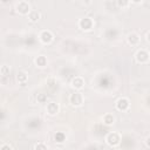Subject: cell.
I'll list each match as a JSON object with an SVG mask.
<instances>
[{
    "label": "cell",
    "instance_id": "18",
    "mask_svg": "<svg viewBox=\"0 0 150 150\" xmlns=\"http://www.w3.org/2000/svg\"><path fill=\"white\" fill-rule=\"evenodd\" d=\"M36 100H38L39 103H46L47 102V95L43 94V93H40V94H38Z\"/></svg>",
    "mask_w": 150,
    "mask_h": 150
},
{
    "label": "cell",
    "instance_id": "8",
    "mask_svg": "<svg viewBox=\"0 0 150 150\" xmlns=\"http://www.w3.org/2000/svg\"><path fill=\"white\" fill-rule=\"evenodd\" d=\"M46 111H47V114L49 116H55L60 111V104L56 103V102H49V103H47Z\"/></svg>",
    "mask_w": 150,
    "mask_h": 150
},
{
    "label": "cell",
    "instance_id": "22",
    "mask_svg": "<svg viewBox=\"0 0 150 150\" xmlns=\"http://www.w3.org/2000/svg\"><path fill=\"white\" fill-rule=\"evenodd\" d=\"M145 39H146V41L150 43V30L146 33V35H145Z\"/></svg>",
    "mask_w": 150,
    "mask_h": 150
},
{
    "label": "cell",
    "instance_id": "21",
    "mask_svg": "<svg viewBox=\"0 0 150 150\" xmlns=\"http://www.w3.org/2000/svg\"><path fill=\"white\" fill-rule=\"evenodd\" d=\"M145 145H146L148 148H150V136H148V137L145 138Z\"/></svg>",
    "mask_w": 150,
    "mask_h": 150
},
{
    "label": "cell",
    "instance_id": "10",
    "mask_svg": "<svg viewBox=\"0 0 150 150\" xmlns=\"http://www.w3.org/2000/svg\"><path fill=\"white\" fill-rule=\"evenodd\" d=\"M139 41H141V36L135 32H131L127 35V42L130 46H137L139 43Z\"/></svg>",
    "mask_w": 150,
    "mask_h": 150
},
{
    "label": "cell",
    "instance_id": "15",
    "mask_svg": "<svg viewBox=\"0 0 150 150\" xmlns=\"http://www.w3.org/2000/svg\"><path fill=\"white\" fill-rule=\"evenodd\" d=\"M66 138H67V136H66V134L62 132V131H57V132L54 135V141H55L56 143H59V144H62V143L66 141Z\"/></svg>",
    "mask_w": 150,
    "mask_h": 150
},
{
    "label": "cell",
    "instance_id": "11",
    "mask_svg": "<svg viewBox=\"0 0 150 150\" xmlns=\"http://www.w3.org/2000/svg\"><path fill=\"white\" fill-rule=\"evenodd\" d=\"M34 64L38 68H45L48 64V60H47V57L45 55H38L34 59Z\"/></svg>",
    "mask_w": 150,
    "mask_h": 150
},
{
    "label": "cell",
    "instance_id": "19",
    "mask_svg": "<svg viewBox=\"0 0 150 150\" xmlns=\"http://www.w3.org/2000/svg\"><path fill=\"white\" fill-rule=\"evenodd\" d=\"M130 4H131L130 1H125V0H122V1H121V0H118V1L116 2V5H117L120 8H127Z\"/></svg>",
    "mask_w": 150,
    "mask_h": 150
},
{
    "label": "cell",
    "instance_id": "1",
    "mask_svg": "<svg viewBox=\"0 0 150 150\" xmlns=\"http://www.w3.org/2000/svg\"><path fill=\"white\" fill-rule=\"evenodd\" d=\"M94 25H95L94 20H93L91 18H89V16L81 18V19L79 20V22H77L79 28H80L81 30H83V32H89V30H91V29L94 28Z\"/></svg>",
    "mask_w": 150,
    "mask_h": 150
},
{
    "label": "cell",
    "instance_id": "9",
    "mask_svg": "<svg viewBox=\"0 0 150 150\" xmlns=\"http://www.w3.org/2000/svg\"><path fill=\"white\" fill-rule=\"evenodd\" d=\"M70 86H71V88L75 89L76 91L81 90V89L84 87V79L81 77V76H75V77L71 80Z\"/></svg>",
    "mask_w": 150,
    "mask_h": 150
},
{
    "label": "cell",
    "instance_id": "5",
    "mask_svg": "<svg viewBox=\"0 0 150 150\" xmlns=\"http://www.w3.org/2000/svg\"><path fill=\"white\" fill-rule=\"evenodd\" d=\"M39 40L43 45H50L54 40V34L49 29H43L39 34Z\"/></svg>",
    "mask_w": 150,
    "mask_h": 150
},
{
    "label": "cell",
    "instance_id": "13",
    "mask_svg": "<svg viewBox=\"0 0 150 150\" xmlns=\"http://www.w3.org/2000/svg\"><path fill=\"white\" fill-rule=\"evenodd\" d=\"M102 122H103V124H105V125H112L114 123H115V116L112 115V114H110V112H107V114H104L103 115V117H102Z\"/></svg>",
    "mask_w": 150,
    "mask_h": 150
},
{
    "label": "cell",
    "instance_id": "3",
    "mask_svg": "<svg viewBox=\"0 0 150 150\" xmlns=\"http://www.w3.org/2000/svg\"><path fill=\"white\" fill-rule=\"evenodd\" d=\"M105 143L111 146V148H115V146H118L120 143H121V135L116 131H111L109 134H107L105 136Z\"/></svg>",
    "mask_w": 150,
    "mask_h": 150
},
{
    "label": "cell",
    "instance_id": "12",
    "mask_svg": "<svg viewBox=\"0 0 150 150\" xmlns=\"http://www.w3.org/2000/svg\"><path fill=\"white\" fill-rule=\"evenodd\" d=\"M27 16H28V20H29L30 22L35 23V22H38V21L41 19V13H40L39 11H36V9H32Z\"/></svg>",
    "mask_w": 150,
    "mask_h": 150
},
{
    "label": "cell",
    "instance_id": "16",
    "mask_svg": "<svg viewBox=\"0 0 150 150\" xmlns=\"http://www.w3.org/2000/svg\"><path fill=\"white\" fill-rule=\"evenodd\" d=\"M9 66H7V64H2L1 66V68H0V74H1V76H7V75H9Z\"/></svg>",
    "mask_w": 150,
    "mask_h": 150
},
{
    "label": "cell",
    "instance_id": "14",
    "mask_svg": "<svg viewBox=\"0 0 150 150\" xmlns=\"http://www.w3.org/2000/svg\"><path fill=\"white\" fill-rule=\"evenodd\" d=\"M15 77H16V81H18L20 84H25V83L28 81V74H27L26 71H23V70L18 71Z\"/></svg>",
    "mask_w": 150,
    "mask_h": 150
},
{
    "label": "cell",
    "instance_id": "17",
    "mask_svg": "<svg viewBox=\"0 0 150 150\" xmlns=\"http://www.w3.org/2000/svg\"><path fill=\"white\" fill-rule=\"evenodd\" d=\"M34 150H48V146L43 142H39L34 145Z\"/></svg>",
    "mask_w": 150,
    "mask_h": 150
},
{
    "label": "cell",
    "instance_id": "7",
    "mask_svg": "<svg viewBox=\"0 0 150 150\" xmlns=\"http://www.w3.org/2000/svg\"><path fill=\"white\" fill-rule=\"evenodd\" d=\"M115 107L118 111H128L129 108H130V100L127 98V97H120L116 101Z\"/></svg>",
    "mask_w": 150,
    "mask_h": 150
},
{
    "label": "cell",
    "instance_id": "2",
    "mask_svg": "<svg viewBox=\"0 0 150 150\" xmlns=\"http://www.w3.org/2000/svg\"><path fill=\"white\" fill-rule=\"evenodd\" d=\"M68 101H69V103H70L71 107L77 108V107H81V105L83 104L84 97H83V94H82V93H80V91H74L73 94L69 95Z\"/></svg>",
    "mask_w": 150,
    "mask_h": 150
},
{
    "label": "cell",
    "instance_id": "6",
    "mask_svg": "<svg viewBox=\"0 0 150 150\" xmlns=\"http://www.w3.org/2000/svg\"><path fill=\"white\" fill-rule=\"evenodd\" d=\"M135 60L139 64H145L150 60V54L145 49H138L135 54Z\"/></svg>",
    "mask_w": 150,
    "mask_h": 150
},
{
    "label": "cell",
    "instance_id": "20",
    "mask_svg": "<svg viewBox=\"0 0 150 150\" xmlns=\"http://www.w3.org/2000/svg\"><path fill=\"white\" fill-rule=\"evenodd\" d=\"M0 150H13L12 145L8 144V143H2L1 146H0Z\"/></svg>",
    "mask_w": 150,
    "mask_h": 150
},
{
    "label": "cell",
    "instance_id": "4",
    "mask_svg": "<svg viewBox=\"0 0 150 150\" xmlns=\"http://www.w3.org/2000/svg\"><path fill=\"white\" fill-rule=\"evenodd\" d=\"M30 11H32L30 9V4L28 1L21 0V1H18L15 4V12L19 13L20 15H28Z\"/></svg>",
    "mask_w": 150,
    "mask_h": 150
}]
</instances>
